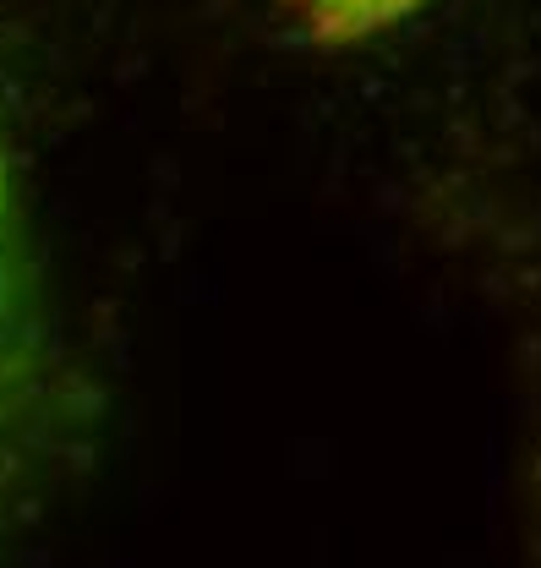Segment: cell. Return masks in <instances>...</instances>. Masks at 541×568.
Wrapping results in <instances>:
<instances>
[{"label": "cell", "instance_id": "obj_1", "mask_svg": "<svg viewBox=\"0 0 541 568\" xmlns=\"http://www.w3.org/2000/svg\"><path fill=\"white\" fill-rule=\"evenodd\" d=\"M284 17L318 44H361L410 22L432 0H279Z\"/></svg>", "mask_w": 541, "mask_h": 568}, {"label": "cell", "instance_id": "obj_2", "mask_svg": "<svg viewBox=\"0 0 541 568\" xmlns=\"http://www.w3.org/2000/svg\"><path fill=\"white\" fill-rule=\"evenodd\" d=\"M6 257H11V148L0 138V290H6Z\"/></svg>", "mask_w": 541, "mask_h": 568}]
</instances>
